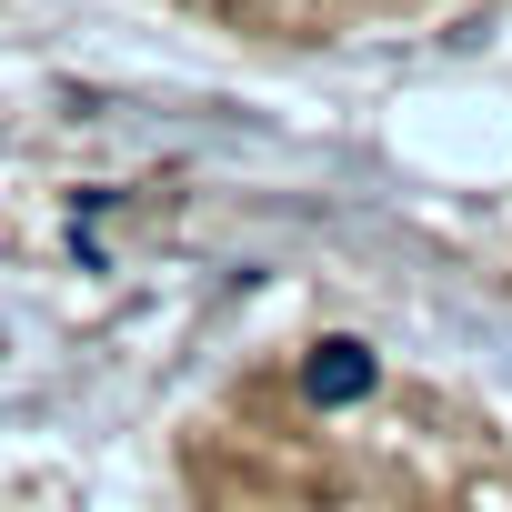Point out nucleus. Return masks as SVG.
Listing matches in <instances>:
<instances>
[{
    "mask_svg": "<svg viewBox=\"0 0 512 512\" xmlns=\"http://www.w3.org/2000/svg\"><path fill=\"white\" fill-rule=\"evenodd\" d=\"M191 512H512L502 432L352 332L292 342L181 432Z\"/></svg>",
    "mask_w": 512,
    "mask_h": 512,
    "instance_id": "f257e3e1",
    "label": "nucleus"
},
{
    "mask_svg": "<svg viewBox=\"0 0 512 512\" xmlns=\"http://www.w3.org/2000/svg\"><path fill=\"white\" fill-rule=\"evenodd\" d=\"M171 11H191L211 31H251V41H342L372 21H412L432 0H171Z\"/></svg>",
    "mask_w": 512,
    "mask_h": 512,
    "instance_id": "f03ea898",
    "label": "nucleus"
}]
</instances>
